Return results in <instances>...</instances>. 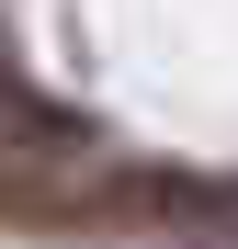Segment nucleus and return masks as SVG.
I'll use <instances>...</instances> for the list:
<instances>
[{
	"label": "nucleus",
	"instance_id": "f257e3e1",
	"mask_svg": "<svg viewBox=\"0 0 238 249\" xmlns=\"http://www.w3.org/2000/svg\"><path fill=\"white\" fill-rule=\"evenodd\" d=\"M227 204L238 181H204V170L91 159L68 136H0V227H193Z\"/></svg>",
	"mask_w": 238,
	"mask_h": 249
}]
</instances>
